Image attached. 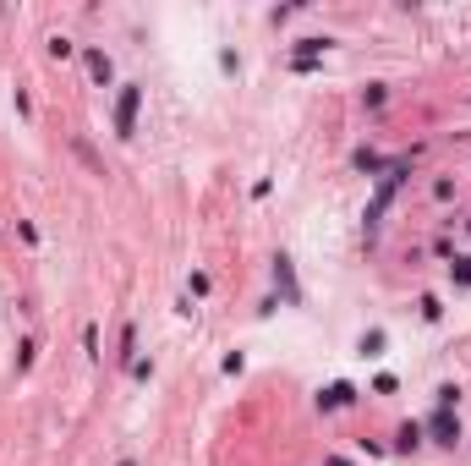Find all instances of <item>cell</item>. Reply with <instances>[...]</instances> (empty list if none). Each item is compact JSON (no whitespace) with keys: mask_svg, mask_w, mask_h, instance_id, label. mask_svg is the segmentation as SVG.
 Listing matches in <instances>:
<instances>
[{"mask_svg":"<svg viewBox=\"0 0 471 466\" xmlns=\"http://www.w3.org/2000/svg\"><path fill=\"white\" fill-rule=\"evenodd\" d=\"M121 466H137V461H121Z\"/></svg>","mask_w":471,"mask_h":466,"instance_id":"cell-9","label":"cell"},{"mask_svg":"<svg viewBox=\"0 0 471 466\" xmlns=\"http://www.w3.org/2000/svg\"><path fill=\"white\" fill-rule=\"evenodd\" d=\"M351 401V384H329L324 395H318V406H324V411H334V406H346Z\"/></svg>","mask_w":471,"mask_h":466,"instance_id":"cell-5","label":"cell"},{"mask_svg":"<svg viewBox=\"0 0 471 466\" xmlns=\"http://www.w3.org/2000/svg\"><path fill=\"white\" fill-rule=\"evenodd\" d=\"M324 466H351V461H340V455H329V461H324Z\"/></svg>","mask_w":471,"mask_h":466,"instance_id":"cell-8","label":"cell"},{"mask_svg":"<svg viewBox=\"0 0 471 466\" xmlns=\"http://www.w3.org/2000/svg\"><path fill=\"white\" fill-rule=\"evenodd\" d=\"M88 72H93V83H110V55H104V50H88Z\"/></svg>","mask_w":471,"mask_h":466,"instance_id":"cell-4","label":"cell"},{"mask_svg":"<svg viewBox=\"0 0 471 466\" xmlns=\"http://www.w3.org/2000/svg\"><path fill=\"white\" fill-rule=\"evenodd\" d=\"M274 285L285 291V302L302 297V291H296V275H290V258H274Z\"/></svg>","mask_w":471,"mask_h":466,"instance_id":"cell-3","label":"cell"},{"mask_svg":"<svg viewBox=\"0 0 471 466\" xmlns=\"http://www.w3.org/2000/svg\"><path fill=\"white\" fill-rule=\"evenodd\" d=\"M450 275H455V285H471V258H455Z\"/></svg>","mask_w":471,"mask_h":466,"instance_id":"cell-7","label":"cell"},{"mask_svg":"<svg viewBox=\"0 0 471 466\" xmlns=\"http://www.w3.org/2000/svg\"><path fill=\"white\" fill-rule=\"evenodd\" d=\"M433 445H444V450H455V445H460V423H455V417H450V411H438V417H433Z\"/></svg>","mask_w":471,"mask_h":466,"instance_id":"cell-2","label":"cell"},{"mask_svg":"<svg viewBox=\"0 0 471 466\" xmlns=\"http://www.w3.org/2000/svg\"><path fill=\"white\" fill-rule=\"evenodd\" d=\"M137 105H143V88L126 83L121 99H115V137H132V132H137Z\"/></svg>","mask_w":471,"mask_h":466,"instance_id":"cell-1","label":"cell"},{"mask_svg":"<svg viewBox=\"0 0 471 466\" xmlns=\"http://www.w3.org/2000/svg\"><path fill=\"white\" fill-rule=\"evenodd\" d=\"M422 445V428L416 423H400V433H395V450H416Z\"/></svg>","mask_w":471,"mask_h":466,"instance_id":"cell-6","label":"cell"}]
</instances>
